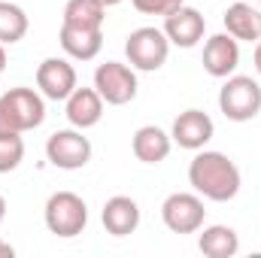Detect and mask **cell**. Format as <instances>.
Returning a JSON list of instances; mask_svg holds the SVG:
<instances>
[{
	"label": "cell",
	"mask_w": 261,
	"mask_h": 258,
	"mask_svg": "<svg viewBox=\"0 0 261 258\" xmlns=\"http://www.w3.org/2000/svg\"><path fill=\"white\" fill-rule=\"evenodd\" d=\"M189 183L200 197L206 200H216V203H225V200H234L240 186H243V176H240V167L222 155V152H200L192 158L189 164Z\"/></svg>",
	"instance_id": "6da1fadb"
},
{
	"label": "cell",
	"mask_w": 261,
	"mask_h": 258,
	"mask_svg": "<svg viewBox=\"0 0 261 258\" xmlns=\"http://www.w3.org/2000/svg\"><path fill=\"white\" fill-rule=\"evenodd\" d=\"M46 122V100L34 88H9L0 94V134H24Z\"/></svg>",
	"instance_id": "7a4b0ae2"
},
{
	"label": "cell",
	"mask_w": 261,
	"mask_h": 258,
	"mask_svg": "<svg viewBox=\"0 0 261 258\" xmlns=\"http://www.w3.org/2000/svg\"><path fill=\"white\" fill-rule=\"evenodd\" d=\"M219 110L231 122H252L261 113V85L252 76H228L219 91Z\"/></svg>",
	"instance_id": "3957f363"
},
{
	"label": "cell",
	"mask_w": 261,
	"mask_h": 258,
	"mask_svg": "<svg viewBox=\"0 0 261 258\" xmlns=\"http://www.w3.org/2000/svg\"><path fill=\"white\" fill-rule=\"evenodd\" d=\"M43 219L55 237H76L88 225V207L76 192H55L46 200Z\"/></svg>",
	"instance_id": "277c9868"
},
{
	"label": "cell",
	"mask_w": 261,
	"mask_h": 258,
	"mask_svg": "<svg viewBox=\"0 0 261 258\" xmlns=\"http://www.w3.org/2000/svg\"><path fill=\"white\" fill-rule=\"evenodd\" d=\"M125 55H128V64L134 70L155 73L167 64L170 40L161 28H137V31H130L128 43H125Z\"/></svg>",
	"instance_id": "5b68a950"
},
{
	"label": "cell",
	"mask_w": 261,
	"mask_h": 258,
	"mask_svg": "<svg viewBox=\"0 0 261 258\" xmlns=\"http://www.w3.org/2000/svg\"><path fill=\"white\" fill-rule=\"evenodd\" d=\"M94 88L110 107H125L137 97V73L122 61H107L94 70Z\"/></svg>",
	"instance_id": "8992f818"
},
{
	"label": "cell",
	"mask_w": 261,
	"mask_h": 258,
	"mask_svg": "<svg viewBox=\"0 0 261 258\" xmlns=\"http://www.w3.org/2000/svg\"><path fill=\"white\" fill-rule=\"evenodd\" d=\"M46 158L58 170H82L91 161V143L88 137H82L79 128L55 131L46 140Z\"/></svg>",
	"instance_id": "52a82bcc"
},
{
	"label": "cell",
	"mask_w": 261,
	"mask_h": 258,
	"mask_svg": "<svg viewBox=\"0 0 261 258\" xmlns=\"http://www.w3.org/2000/svg\"><path fill=\"white\" fill-rule=\"evenodd\" d=\"M203 200L192 192H173L161 203V219L173 234H197L203 228Z\"/></svg>",
	"instance_id": "ba28073f"
},
{
	"label": "cell",
	"mask_w": 261,
	"mask_h": 258,
	"mask_svg": "<svg viewBox=\"0 0 261 258\" xmlns=\"http://www.w3.org/2000/svg\"><path fill=\"white\" fill-rule=\"evenodd\" d=\"M170 40V46H179V49H195L197 43L203 40V31H206V18L197 12L195 6H179L173 9L170 15H164V28H161Z\"/></svg>",
	"instance_id": "9c48e42d"
},
{
	"label": "cell",
	"mask_w": 261,
	"mask_h": 258,
	"mask_svg": "<svg viewBox=\"0 0 261 258\" xmlns=\"http://www.w3.org/2000/svg\"><path fill=\"white\" fill-rule=\"evenodd\" d=\"M76 85H79L76 67L70 64L67 58H46L43 64L37 67V88L49 100H67Z\"/></svg>",
	"instance_id": "30bf717a"
},
{
	"label": "cell",
	"mask_w": 261,
	"mask_h": 258,
	"mask_svg": "<svg viewBox=\"0 0 261 258\" xmlns=\"http://www.w3.org/2000/svg\"><path fill=\"white\" fill-rule=\"evenodd\" d=\"M216 134V125L213 119L203 113V110H186L173 119V128H170V140L179 146V149H203Z\"/></svg>",
	"instance_id": "8fae6325"
},
{
	"label": "cell",
	"mask_w": 261,
	"mask_h": 258,
	"mask_svg": "<svg viewBox=\"0 0 261 258\" xmlns=\"http://www.w3.org/2000/svg\"><path fill=\"white\" fill-rule=\"evenodd\" d=\"M203 70L216 79H228L237 64H240V43L225 31V34H216L203 43Z\"/></svg>",
	"instance_id": "7c38bea8"
},
{
	"label": "cell",
	"mask_w": 261,
	"mask_h": 258,
	"mask_svg": "<svg viewBox=\"0 0 261 258\" xmlns=\"http://www.w3.org/2000/svg\"><path fill=\"white\" fill-rule=\"evenodd\" d=\"M100 222L107 228V234L113 237H128L140 228V207L137 200L128 194H116L103 203V213H100Z\"/></svg>",
	"instance_id": "4fadbf2b"
},
{
	"label": "cell",
	"mask_w": 261,
	"mask_h": 258,
	"mask_svg": "<svg viewBox=\"0 0 261 258\" xmlns=\"http://www.w3.org/2000/svg\"><path fill=\"white\" fill-rule=\"evenodd\" d=\"M64 104H67V122L79 131L94 128L103 119V97L97 94V88H79L76 85Z\"/></svg>",
	"instance_id": "5bb4252c"
},
{
	"label": "cell",
	"mask_w": 261,
	"mask_h": 258,
	"mask_svg": "<svg viewBox=\"0 0 261 258\" xmlns=\"http://www.w3.org/2000/svg\"><path fill=\"white\" fill-rule=\"evenodd\" d=\"M225 31L237 40V43H258L261 40V9H255L252 3H231L222 15Z\"/></svg>",
	"instance_id": "9a60e30c"
},
{
	"label": "cell",
	"mask_w": 261,
	"mask_h": 258,
	"mask_svg": "<svg viewBox=\"0 0 261 258\" xmlns=\"http://www.w3.org/2000/svg\"><path fill=\"white\" fill-rule=\"evenodd\" d=\"M170 134L161 131L158 125H143L137 128L134 140H130V149H134V158L143 161V164H161L167 155H170Z\"/></svg>",
	"instance_id": "2e32d148"
},
{
	"label": "cell",
	"mask_w": 261,
	"mask_h": 258,
	"mask_svg": "<svg viewBox=\"0 0 261 258\" xmlns=\"http://www.w3.org/2000/svg\"><path fill=\"white\" fill-rule=\"evenodd\" d=\"M61 49L73 61H94L103 49V31H88V28H73V24H61Z\"/></svg>",
	"instance_id": "e0dca14e"
},
{
	"label": "cell",
	"mask_w": 261,
	"mask_h": 258,
	"mask_svg": "<svg viewBox=\"0 0 261 258\" xmlns=\"http://www.w3.org/2000/svg\"><path fill=\"white\" fill-rule=\"evenodd\" d=\"M197 246L206 258H231L240 252V237L228 225H210V228L200 231Z\"/></svg>",
	"instance_id": "ac0fdd59"
},
{
	"label": "cell",
	"mask_w": 261,
	"mask_h": 258,
	"mask_svg": "<svg viewBox=\"0 0 261 258\" xmlns=\"http://www.w3.org/2000/svg\"><path fill=\"white\" fill-rule=\"evenodd\" d=\"M103 18H107V6H100L97 0H67L64 21L61 24L88 28V31H103Z\"/></svg>",
	"instance_id": "d6986e66"
},
{
	"label": "cell",
	"mask_w": 261,
	"mask_h": 258,
	"mask_svg": "<svg viewBox=\"0 0 261 258\" xmlns=\"http://www.w3.org/2000/svg\"><path fill=\"white\" fill-rule=\"evenodd\" d=\"M28 24L31 21H28V15H24L21 6H15L9 0H0V43L3 46H12V43L24 40Z\"/></svg>",
	"instance_id": "ffe728a7"
},
{
	"label": "cell",
	"mask_w": 261,
	"mask_h": 258,
	"mask_svg": "<svg viewBox=\"0 0 261 258\" xmlns=\"http://www.w3.org/2000/svg\"><path fill=\"white\" fill-rule=\"evenodd\" d=\"M24 158L21 134H0V173H12Z\"/></svg>",
	"instance_id": "44dd1931"
},
{
	"label": "cell",
	"mask_w": 261,
	"mask_h": 258,
	"mask_svg": "<svg viewBox=\"0 0 261 258\" xmlns=\"http://www.w3.org/2000/svg\"><path fill=\"white\" fill-rule=\"evenodd\" d=\"M137 12L143 15H170L173 9H179L186 0H130Z\"/></svg>",
	"instance_id": "7402d4cb"
},
{
	"label": "cell",
	"mask_w": 261,
	"mask_h": 258,
	"mask_svg": "<svg viewBox=\"0 0 261 258\" xmlns=\"http://www.w3.org/2000/svg\"><path fill=\"white\" fill-rule=\"evenodd\" d=\"M12 255H15V249H12V246L0 237V258H12Z\"/></svg>",
	"instance_id": "603a6c76"
},
{
	"label": "cell",
	"mask_w": 261,
	"mask_h": 258,
	"mask_svg": "<svg viewBox=\"0 0 261 258\" xmlns=\"http://www.w3.org/2000/svg\"><path fill=\"white\" fill-rule=\"evenodd\" d=\"M252 58H255V70H258V76H261V40L255 43V55Z\"/></svg>",
	"instance_id": "cb8c5ba5"
},
{
	"label": "cell",
	"mask_w": 261,
	"mask_h": 258,
	"mask_svg": "<svg viewBox=\"0 0 261 258\" xmlns=\"http://www.w3.org/2000/svg\"><path fill=\"white\" fill-rule=\"evenodd\" d=\"M6 70V49H3V43H0V73Z\"/></svg>",
	"instance_id": "d4e9b609"
},
{
	"label": "cell",
	"mask_w": 261,
	"mask_h": 258,
	"mask_svg": "<svg viewBox=\"0 0 261 258\" xmlns=\"http://www.w3.org/2000/svg\"><path fill=\"white\" fill-rule=\"evenodd\" d=\"M3 216H6V197L0 194V222H3Z\"/></svg>",
	"instance_id": "484cf974"
},
{
	"label": "cell",
	"mask_w": 261,
	"mask_h": 258,
	"mask_svg": "<svg viewBox=\"0 0 261 258\" xmlns=\"http://www.w3.org/2000/svg\"><path fill=\"white\" fill-rule=\"evenodd\" d=\"M97 3H100V6H107V9H110V6H116V3H122V0H97Z\"/></svg>",
	"instance_id": "4316f807"
},
{
	"label": "cell",
	"mask_w": 261,
	"mask_h": 258,
	"mask_svg": "<svg viewBox=\"0 0 261 258\" xmlns=\"http://www.w3.org/2000/svg\"><path fill=\"white\" fill-rule=\"evenodd\" d=\"M258 3H261V0H258Z\"/></svg>",
	"instance_id": "83f0119b"
}]
</instances>
